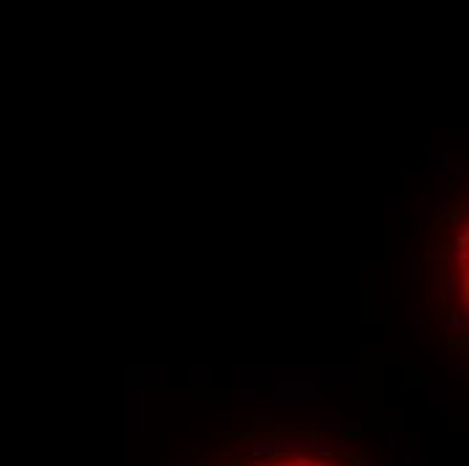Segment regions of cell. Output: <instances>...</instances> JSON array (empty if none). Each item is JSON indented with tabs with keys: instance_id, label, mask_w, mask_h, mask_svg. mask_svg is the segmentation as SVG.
<instances>
[{
	"instance_id": "cell-1",
	"label": "cell",
	"mask_w": 469,
	"mask_h": 466,
	"mask_svg": "<svg viewBox=\"0 0 469 466\" xmlns=\"http://www.w3.org/2000/svg\"><path fill=\"white\" fill-rule=\"evenodd\" d=\"M192 466H375L348 431L305 423H254L227 434Z\"/></svg>"
}]
</instances>
